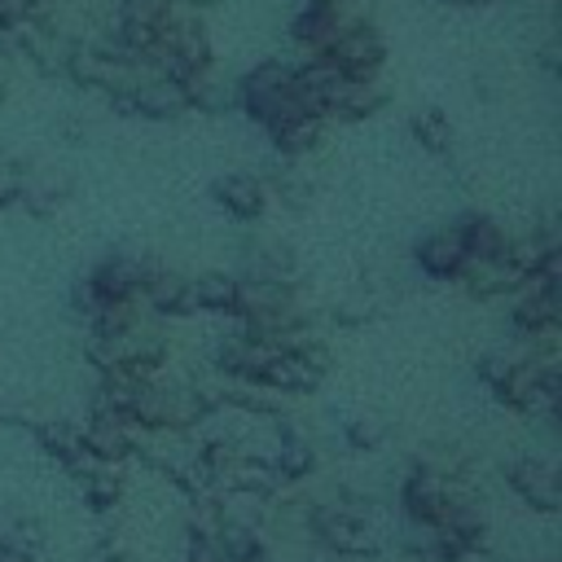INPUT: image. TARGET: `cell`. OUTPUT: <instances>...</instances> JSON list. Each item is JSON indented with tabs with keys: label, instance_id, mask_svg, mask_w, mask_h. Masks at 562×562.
Returning <instances> with one entry per match:
<instances>
[{
	"label": "cell",
	"instance_id": "7a4b0ae2",
	"mask_svg": "<svg viewBox=\"0 0 562 562\" xmlns=\"http://www.w3.org/2000/svg\"><path fill=\"white\" fill-rule=\"evenodd\" d=\"M154 259H140V255H127V250H110L92 272H88V294L97 303H132L140 299V281L149 272Z\"/></svg>",
	"mask_w": 562,
	"mask_h": 562
},
{
	"label": "cell",
	"instance_id": "52a82bcc",
	"mask_svg": "<svg viewBox=\"0 0 562 562\" xmlns=\"http://www.w3.org/2000/svg\"><path fill=\"white\" fill-rule=\"evenodd\" d=\"M413 259L426 277L435 281H448V277H461L465 268V246H461V233L457 228H435L426 233L417 246H413Z\"/></svg>",
	"mask_w": 562,
	"mask_h": 562
},
{
	"label": "cell",
	"instance_id": "e0dca14e",
	"mask_svg": "<svg viewBox=\"0 0 562 562\" xmlns=\"http://www.w3.org/2000/svg\"><path fill=\"white\" fill-rule=\"evenodd\" d=\"M189 562H224L215 536H189Z\"/></svg>",
	"mask_w": 562,
	"mask_h": 562
},
{
	"label": "cell",
	"instance_id": "3957f363",
	"mask_svg": "<svg viewBox=\"0 0 562 562\" xmlns=\"http://www.w3.org/2000/svg\"><path fill=\"white\" fill-rule=\"evenodd\" d=\"M321 378H325V369L299 347V351H272L268 356V364H263V373H259V382L268 386V391H277L281 400H290V395H312L316 386H321Z\"/></svg>",
	"mask_w": 562,
	"mask_h": 562
},
{
	"label": "cell",
	"instance_id": "6da1fadb",
	"mask_svg": "<svg viewBox=\"0 0 562 562\" xmlns=\"http://www.w3.org/2000/svg\"><path fill=\"white\" fill-rule=\"evenodd\" d=\"M325 57L351 75V79H378L382 61H386V40L373 22H356V26H338L334 44L325 48Z\"/></svg>",
	"mask_w": 562,
	"mask_h": 562
},
{
	"label": "cell",
	"instance_id": "5bb4252c",
	"mask_svg": "<svg viewBox=\"0 0 562 562\" xmlns=\"http://www.w3.org/2000/svg\"><path fill=\"white\" fill-rule=\"evenodd\" d=\"M35 439H40L44 452L57 457L61 465L83 448V439H79V422H66V417H48V422H40V426H35Z\"/></svg>",
	"mask_w": 562,
	"mask_h": 562
},
{
	"label": "cell",
	"instance_id": "9a60e30c",
	"mask_svg": "<svg viewBox=\"0 0 562 562\" xmlns=\"http://www.w3.org/2000/svg\"><path fill=\"white\" fill-rule=\"evenodd\" d=\"M413 136H417L422 149H430V154H448V145H452V123H448L443 110H422V114L413 119Z\"/></svg>",
	"mask_w": 562,
	"mask_h": 562
},
{
	"label": "cell",
	"instance_id": "d6986e66",
	"mask_svg": "<svg viewBox=\"0 0 562 562\" xmlns=\"http://www.w3.org/2000/svg\"><path fill=\"white\" fill-rule=\"evenodd\" d=\"M0 97H4V70H0Z\"/></svg>",
	"mask_w": 562,
	"mask_h": 562
},
{
	"label": "cell",
	"instance_id": "277c9868",
	"mask_svg": "<svg viewBox=\"0 0 562 562\" xmlns=\"http://www.w3.org/2000/svg\"><path fill=\"white\" fill-rule=\"evenodd\" d=\"M211 193H215V202L233 215V220H259L263 211H268V180L259 176V171H224V176H215V184H211Z\"/></svg>",
	"mask_w": 562,
	"mask_h": 562
},
{
	"label": "cell",
	"instance_id": "30bf717a",
	"mask_svg": "<svg viewBox=\"0 0 562 562\" xmlns=\"http://www.w3.org/2000/svg\"><path fill=\"white\" fill-rule=\"evenodd\" d=\"M325 136H329V119L316 114V110H307V114H299V119H290V123H281V127L268 132L272 149H277L281 158H299V162H303L307 154H316V149L325 145Z\"/></svg>",
	"mask_w": 562,
	"mask_h": 562
},
{
	"label": "cell",
	"instance_id": "ac0fdd59",
	"mask_svg": "<svg viewBox=\"0 0 562 562\" xmlns=\"http://www.w3.org/2000/svg\"><path fill=\"white\" fill-rule=\"evenodd\" d=\"M307 4H321V9H342L347 0H307Z\"/></svg>",
	"mask_w": 562,
	"mask_h": 562
},
{
	"label": "cell",
	"instance_id": "2e32d148",
	"mask_svg": "<svg viewBox=\"0 0 562 562\" xmlns=\"http://www.w3.org/2000/svg\"><path fill=\"white\" fill-rule=\"evenodd\" d=\"M382 435H386V426H382L378 417H351V422H347V439H351V448H360V452H373V448L382 443Z\"/></svg>",
	"mask_w": 562,
	"mask_h": 562
},
{
	"label": "cell",
	"instance_id": "7c38bea8",
	"mask_svg": "<svg viewBox=\"0 0 562 562\" xmlns=\"http://www.w3.org/2000/svg\"><path fill=\"white\" fill-rule=\"evenodd\" d=\"M452 228L461 233L465 259H496V255H505V246H509L505 224H501V220H492V215H465V220H461V224H452Z\"/></svg>",
	"mask_w": 562,
	"mask_h": 562
},
{
	"label": "cell",
	"instance_id": "ba28073f",
	"mask_svg": "<svg viewBox=\"0 0 562 562\" xmlns=\"http://www.w3.org/2000/svg\"><path fill=\"white\" fill-rule=\"evenodd\" d=\"M189 299H193V316H233L237 307V272L228 268H202L189 277Z\"/></svg>",
	"mask_w": 562,
	"mask_h": 562
},
{
	"label": "cell",
	"instance_id": "9c48e42d",
	"mask_svg": "<svg viewBox=\"0 0 562 562\" xmlns=\"http://www.w3.org/2000/svg\"><path fill=\"white\" fill-rule=\"evenodd\" d=\"M404 509L413 522H439L448 514V474L439 470H413L404 479Z\"/></svg>",
	"mask_w": 562,
	"mask_h": 562
},
{
	"label": "cell",
	"instance_id": "4fadbf2b",
	"mask_svg": "<svg viewBox=\"0 0 562 562\" xmlns=\"http://www.w3.org/2000/svg\"><path fill=\"white\" fill-rule=\"evenodd\" d=\"M215 544H220L224 562H259V558H263L259 527H246V522H220Z\"/></svg>",
	"mask_w": 562,
	"mask_h": 562
},
{
	"label": "cell",
	"instance_id": "8fae6325",
	"mask_svg": "<svg viewBox=\"0 0 562 562\" xmlns=\"http://www.w3.org/2000/svg\"><path fill=\"white\" fill-rule=\"evenodd\" d=\"M457 281H461L474 299H509L514 285L522 281V272H518L505 255H496V259H465V268H461Z\"/></svg>",
	"mask_w": 562,
	"mask_h": 562
},
{
	"label": "cell",
	"instance_id": "5b68a950",
	"mask_svg": "<svg viewBox=\"0 0 562 562\" xmlns=\"http://www.w3.org/2000/svg\"><path fill=\"white\" fill-rule=\"evenodd\" d=\"M140 303H145L154 316H193L189 272L149 263V272H145V281H140Z\"/></svg>",
	"mask_w": 562,
	"mask_h": 562
},
{
	"label": "cell",
	"instance_id": "8992f818",
	"mask_svg": "<svg viewBox=\"0 0 562 562\" xmlns=\"http://www.w3.org/2000/svg\"><path fill=\"white\" fill-rule=\"evenodd\" d=\"M509 483L527 505H536L544 514L558 509V465L549 457H518L509 465Z\"/></svg>",
	"mask_w": 562,
	"mask_h": 562
}]
</instances>
